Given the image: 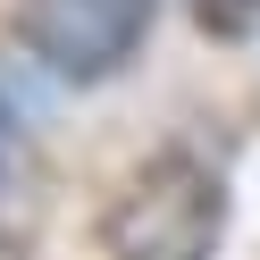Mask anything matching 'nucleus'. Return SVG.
Instances as JSON below:
<instances>
[{
  "mask_svg": "<svg viewBox=\"0 0 260 260\" xmlns=\"http://www.w3.org/2000/svg\"><path fill=\"white\" fill-rule=\"evenodd\" d=\"M226 226V185L193 151H151L101 218L109 260H210Z\"/></svg>",
  "mask_w": 260,
  "mask_h": 260,
  "instance_id": "nucleus-1",
  "label": "nucleus"
},
{
  "mask_svg": "<svg viewBox=\"0 0 260 260\" xmlns=\"http://www.w3.org/2000/svg\"><path fill=\"white\" fill-rule=\"evenodd\" d=\"M159 0H25V51L68 84H101L143 51Z\"/></svg>",
  "mask_w": 260,
  "mask_h": 260,
  "instance_id": "nucleus-2",
  "label": "nucleus"
},
{
  "mask_svg": "<svg viewBox=\"0 0 260 260\" xmlns=\"http://www.w3.org/2000/svg\"><path fill=\"white\" fill-rule=\"evenodd\" d=\"M193 17H202L210 34H252V25H260V0H193Z\"/></svg>",
  "mask_w": 260,
  "mask_h": 260,
  "instance_id": "nucleus-3",
  "label": "nucleus"
},
{
  "mask_svg": "<svg viewBox=\"0 0 260 260\" xmlns=\"http://www.w3.org/2000/svg\"><path fill=\"white\" fill-rule=\"evenodd\" d=\"M9 159H17V135H9V109H0V168H9Z\"/></svg>",
  "mask_w": 260,
  "mask_h": 260,
  "instance_id": "nucleus-4",
  "label": "nucleus"
}]
</instances>
